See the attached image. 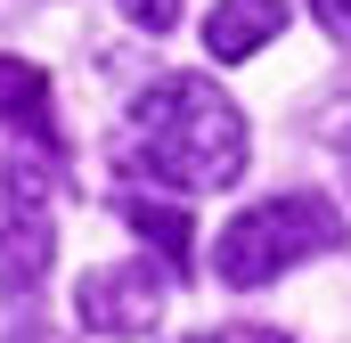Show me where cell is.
Returning <instances> with one entry per match:
<instances>
[{"label":"cell","mask_w":351,"mask_h":343,"mask_svg":"<svg viewBox=\"0 0 351 343\" xmlns=\"http://www.w3.org/2000/svg\"><path fill=\"white\" fill-rule=\"evenodd\" d=\"M123 156L164 188H229L245 172V115L196 74H156L123 106Z\"/></svg>","instance_id":"6da1fadb"},{"label":"cell","mask_w":351,"mask_h":343,"mask_svg":"<svg viewBox=\"0 0 351 343\" xmlns=\"http://www.w3.org/2000/svg\"><path fill=\"white\" fill-rule=\"evenodd\" d=\"M335 246H343V213H335L327 196L294 188V196H269L254 213H237V221L213 237V278H221V286H269V278L335 254Z\"/></svg>","instance_id":"7a4b0ae2"},{"label":"cell","mask_w":351,"mask_h":343,"mask_svg":"<svg viewBox=\"0 0 351 343\" xmlns=\"http://www.w3.org/2000/svg\"><path fill=\"white\" fill-rule=\"evenodd\" d=\"M58 254V221H49V180L16 156H0V286L33 294L41 270Z\"/></svg>","instance_id":"3957f363"},{"label":"cell","mask_w":351,"mask_h":343,"mask_svg":"<svg viewBox=\"0 0 351 343\" xmlns=\"http://www.w3.org/2000/svg\"><path fill=\"white\" fill-rule=\"evenodd\" d=\"M74 319L90 335H147L164 319V270L156 261H114L74 286Z\"/></svg>","instance_id":"277c9868"},{"label":"cell","mask_w":351,"mask_h":343,"mask_svg":"<svg viewBox=\"0 0 351 343\" xmlns=\"http://www.w3.org/2000/svg\"><path fill=\"white\" fill-rule=\"evenodd\" d=\"M0 131H16L41 164H66V131H58L49 74H41V66H25V58H0Z\"/></svg>","instance_id":"5b68a950"},{"label":"cell","mask_w":351,"mask_h":343,"mask_svg":"<svg viewBox=\"0 0 351 343\" xmlns=\"http://www.w3.org/2000/svg\"><path fill=\"white\" fill-rule=\"evenodd\" d=\"M278 25H286V0H213L204 49H213V66H237V58H254L262 41H278Z\"/></svg>","instance_id":"8992f818"},{"label":"cell","mask_w":351,"mask_h":343,"mask_svg":"<svg viewBox=\"0 0 351 343\" xmlns=\"http://www.w3.org/2000/svg\"><path fill=\"white\" fill-rule=\"evenodd\" d=\"M114 213L139 229V246H156L172 270L196 261V229H188V213H180V204H156V196H114Z\"/></svg>","instance_id":"52a82bcc"},{"label":"cell","mask_w":351,"mask_h":343,"mask_svg":"<svg viewBox=\"0 0 351 343\" xmlns=\"http://www.w3.org/2000/svg\"><path fill=\"white\" fill-rule=\"evenodd\" d=\"M123 16H131L139 33H172V25H180V0H123Z\"/></svg>","instance_id":"ba28073f"},{"label":"cell","mask_w":351,"mask_h":343,"mask_svg":"<svg viewBox=\"0 0 351 343\" xmlns=\"http://www.w3.org/2000/svg\"><path fill=\"white\" fill-rule=\"evenodd\" d=\"M311 8L327 16V33H335V41H351V0H311Z\"/></svg>","instance_id":"9c48e42d"},{"label":"cell","mask_w":351,"mask_h":343,"mask_svg":"<svg viewBox=\"0 0 351 343\" xmlns=\"http://www.w3.org/2000/svg\"><path fill=\"white\" fill-rule=\"evenodd\" d=\"M188 343H269V335H188Z\"/></svg>","instance_id":"30bf717a"},{"label":"cell","mask_w":351,"mask_h":343,"mask_svg":"<svg viewBox=\"0 0 351 343\" xmlns=\"http://www.w3.org/2000/svg\"><path fill=\"white\" fill-rule=\"evenodd\" d=\"M343 172H351V164H343Z\"/></svg>","instance_id":"8fae6325"}]
</instances>
